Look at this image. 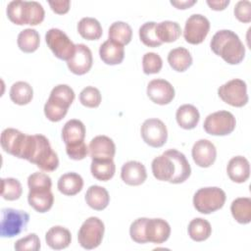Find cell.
<instances>
[{"label":"cell","instance_id":"1","mask_svg":"<svg viewBox=\"0 0 251 251\" xmlns=\"http://www.w3.org/2000/svg\"><path fill=\"white\" fill-rule=\"evenodd\" d=\"M155 178L171 183H181L191 174V168L186 157L176 149H169L156 157L151 164Z\"/></svg>","mask_w":251,"mask_h":251},{"label":"cell","instance_id":"2","mask_svg":"<svg viewBox=\"0 0 251 251\" xmlns=\"http://www.w3.org/2000/svg\"><path fill=\"white\" fill-rule=\"evenodd\" d=\"M22 159L35 164L44 172H53L59 166L57 153L53 151L47 137L42 134L27 135Z\"/></svg>","mask_w":251,"mask_h":251},{"label":"cell","instance_id":"3","mask_svg":"<svg viewBox=\"0 0 251 251\" xmlns=\"http://www.w3.org/2000/svg\"><path fill=\"white\" fill-rule=\"evenodd\" d=\"M212 51L229 65H237L245 56V47L238 35L229 29L217 31L210 42Z\"/></svg>","mask_w":251,"mask_h":251},{"label":"cell","instance_id":"4","mask_svg":"<svg viewBox=\"0 0 251 251\" xmlns=\"http://www.w3.org/2000/svg\"><path fill=\"white\" fill-rule=\"evenodd\" d=\"M226 198V192L220 187H203L195 192L193 206L201 214H211L224 206Z\"/></svg>","mask_w":251,"mask_h":251},{"label":"cell","instance_id":"5","mask_svg":"<svg viewBox=\"0 0 251 251\" xmlns=\"http://www.w3.org/2000/svg\"><path fill=\"white\" fill-rule=\"evenodd\" d=\"M29 215L22 210L4 208L1 210V237H14L26 229Z\"/></svg>","mask_w":251,"mask_h":251},{"label":"cell","instance_id":"6","mask_svg":"<svg viewBox=\"0 0 251 251\" xmlns=\"http://www.w3.org/2000/svg\"><path fill=\"white\" fill-rule=\"evenodd\" d=\"M104 231V224L99 218L90 217L86 219L77 233L79 245L87 250L98 247L103 239Z\"/></svg>","mask_w":251,"mask_h":251},{"label":"cell","instance_id":"7","mask_svg":"<svg viewBox=\"0 0 251 251\" xmlns=\"http://www.w3.org/2000/svg\"><path fill=\"white\" fill-rule=\"evenodd\" d=\"M45 40L50 50L58 59L69 61L74 56L75 45L61 29L50 28L45 34Z\"/></svg>","mask_w":251,"mask_h":251},{"label":"cell","instance_id":"8","mask_svg":"<svg viewBox=\"0 0 251 251\" xmlns=\"http://www.w3.org/2000/svg\"><path fill=\"white\" fill-rule=\"evenodd\" d=\"M236 126L234 116L228 111H218L208 115L203 127L211 135L224 136L231 133Z\"/></svg>","mask_w":251,"mask_h":251},{"label":"cell","instance_id":"9","mask_svg":"<svg viewBox=\"0 0 251 251\" xmlns=\"http://www.w3.org/2000/svg\"><path fill=\"white\" fill-rule=\"evenodd\" d=\"M218 94L225 103L233 107H243L248 102L247 85L239 78H233L221 85Z\"/></svg>","mask_w":251,"mask_h":251},{"label":"cell","instance_id":"10","mask_svg":"<svg viewBox=\"0 0 251 251\" xmlns=\"http://www.w3.org/2000/svg\"><path fill=\"white\" fill-rule=\"evenodd\" d=\"M210 30L209 20L200 14L191 15L185 22L183 37L190 44H200L204 41Z\"/></svg>","mask_w":251,"mask_h":251},{"label":"cell","instance_id":"11","mask_svg":"<svg viewBox=\"0 0 251 251\" xmlns=\"http://www.w3.org/2000/svg\"><path fill=\"white\" fill-rule=\"evenodd\" d=\"M143 141L151 147H162L168 138L166 125L159 119L145 120L140 128Z\"/></svg>","mask_w":251,"mask_h":251},{"label":"cell","instance_id":"12","mask_svg":"<svg viewBox=\"0 0 251 251\" xmlns=\"http://www.w3.org/2000/svg\"><path fill=\"white\" fill-rule=\"evenodd\" d=\"M27 134L16 128H6L2 131L0 143L5 152L22 159V155L26 142Z\"/></svg>","mask_w":251,"mask_h":251},{"label":"cell","instance_id":"13","mask_svg":"<svg viewBox=\"0 0 251 251\" xmlns=\"http://www.w3.org/2000/svg\"><path fill=\"white\" fill-rule=\"evenodd\" d=\"M147 95L155 104L167 105L175 98V88L168 80L156 78L148 83Z\"/></svg>","mask_w":251,"mask_h":251},{"label":"cell","instance_id":"14","mask_svg":"<svg viewBox=\"0 0 251 251\" xmlns=\"http://www.w3.org/2000/svg\"><path fill=\"white\" fill-rule=\"evenodd\" d=\"M92 63L91 50L85 44L79 43L75 45V54L69 61H67V66L73 74L81 75L89 72Z\"/></svg>","mask_w":251,"mask_h":251},{"label":"cell","instance_id":"15","mask_svg":"<svg viewBox=\"0 0 251 251\" xmlns=\"http://www.w3.org/2000/svg\"><path fill=\"white\" fill-rule=\"evenodd\" d=\"M191 155L197 166L201 168H208L215 163L217 150L210 140L199 139L193 144Z\"/></svg>","mask_w":251,"mask_h":251},{"label":"cell","instance_id":"16","mask_svg":"<svg viewBox=\"0 0 251 251\" xmlns=\"http://www.w3.org/2000/svg\"><path fill=\"white\" fill-rule=\"evenodd\" d=\"M88 151L92 160H113L116 153V145L110 137L98 135L91 139Z\"/></svg>","mask_w":251,"mask_h":251},{"label":"cell","instance_id":"17","mask_svg":"<svg viewBox=\"0 0 251 251\" xmlns=\"http://www.w3.org/2000/svg\"><path fill=\"white\" fill-rule=\"evenodd\" d=\"M171 234V226L167 221L159 218L147 219L145 225V236L147 242L161 244L168 240Z\"/></svg>","mask_w":251,"mask_h":251},{"label":"cell","instance_id":"18","mask_svg":"<svg viewBox=\"0 0 251 251\" xmlns=\"http://www.w3.org/2000/svg\"><path fill=\"white\" fill-rule=\"evenodd\" d=\"M121 177L127 185H140L147 178L146 169L144 165L138 161H128L122 167Z\"/></svg>","mask_w":251,"mask_h":251},{"label":"cell","instance_id":"19","mask_svg":"<svg viewBox=\"0 0 251 251\" xmlns=\"http://www.w3.org/2000/svg\"><path fill=\"white\" fill-rule=\"evenodd\" d=\"M28 204L38 213L49 211L54 203V196L51 189L36 188L29 189L27 195Z\"/></svg>","mask_w":251,"mask_h":251},{"label":"cell","instance_id":"20","mask_svg":"<svg viewBox=\"0 0 251 251\" xmlns=\"http://www.w3.org/2000/svg\"><path fill=\"white\" fill-rule=\"evenodd\" d=\"M228 177L237 183L245 182L250 176V165L248 160L243 156L231 158L226 167Z\"/></svg>","mask_w":251,"mask_h":251},{"label":"cell","instance_id":"21","mask_svg":"<svg viewBox=\"0 0 251 251\" xmlns=\"http://www.w3.org/2000/svg\"><path fill=\"white\" fill-rule=\"evenodd\" d=\"M99 55L101 60L107 65H119L123 62L125 57L124 46L108 39L101 44L99 48Z\"/></svg>","mask_w":251,"mask_h":251},{"label":"cell","instance_id":"22","mask_svg":"<svg viewBox=\"0 0 251 251\" xmlns=\"http://www.w3.org/2000/svg\"><path fill=\"white\" fill-rule=\"evenodd\" d=\"M85 126L82 122L76 119L68 121L62 129V138L67 145H75L84 141Z\"/></svg>","mask_w":251,"mask_h":251},{"label":"cell","instance_id":"23","mask_svg":"<svg viewBox=\"0 0 251 251\" xmlns=\"http://www.w3.org/2000/svg\"><path fill=\"white\" fill-rule=\"evenodd\" d=\"M45 240L50 248L61 250L67 248L70 245L72 241V235L68 228L61 226H54L50 227L46 232Z\"/></svg>","mask_w":251,"mask_h":251},{"label":"cell","instance_id":"24","mask_svg":"<svg viewBox=\"0 0 251 251\" xmlns=\"http://www.w3.org/2000/svg\"><path fill=\"white\" fill-rule=\"evenodd\" d=\"M57 186L59 191L64 195L74 196L82 189L83 179L76 173H67L60 176Z\"/></svg>","mask_w":251,"mask_h":251},{"label":"cell","instance_id":"25","mask_svg":"<svg viewBox=\"0 0 251 251\" xmlns=\"http://www.w3.org/2000/svg\"><path fill=\"white\" fill-rule=\"evenodd\" d=\"M176 119L180 127L184 129H192L198 125L200 114L197 108L193 105L184 104L176 110Z\"/></svg>","mask_w":251,"mask_h":251},{"label":"cell","instance_id":"26","mask_svg":"<svg viewBox=\"0 0 251 251\" xmlns=\"http://www.w3.org/2000/svg\"><path fill=\"white\" fill-rule=\"evenodd\" d=\"M85 201L90 208L102 211L108 206L110 196L106 188L99 185H91L85 193Z\"/></svg>","mask_w":251,"mask_h":251},{"label":"cell","instance_id":"27","mask_svg":"<svg viewBox=\"0 0 251 251\" xmlns=\"http://www.w3.org/2000/svg\"><path fill=\"white\" fill-rule=\"evenodd\" d=\"M168 63L176 72L182 73L192 64V56L184 47H176L168 54Z\"/></svg>","mask_w":251,"mask_h":251},{"label":"cell","instance_id":"28","mask_svg":"<svg viewBox=\"0 0 251 251\" xmlns=\"http://www.w3.org/2000/svg\"><path fill=\"white\" fill-rule=\"evenodd\" d=\"M77 31L82 38L87 40H97L103 33L100 23L96 19L90 17L82 18L78 22Z\"/></svg>","mask_w":251,"mask_h":251},{"label":"cell","instance_id":"29","mask_svg":"<svg viewBox=\"0 0 251 251\" xmlns=\"http://www.w3.org/2000/svg\"><path fill=\"white\" fill-rule=\"evenodd\" d=\"M230 212L239 224H249L251 222V199L248 197L236 198L230 205Z\"/></svg>","mask_w":251,"mask_h":251},{"label":"cell","instance_id":"30","mask_svg":"<svg viewBox=\"0 0 251 251\" xmlns=\"http://www.w3.org/2000/svg\"><path fill=\"white\" fill-rule=\"evenodd\" d=\"M156 34L162 43H170L176 41L180 36L181 28L176 22L164 21L156 24Z\"/></svg>","mask_w":251,"mask_h":251},{"label":"cell","instance_id":"31","mask_svg":"<svg viewBox=\"0 0 251 251\" xmlns=\"http://www.w3.org/2000/svg\"><path fill=\"white\" fill-rule=\"evenodd\" d=\"M33 97V90L29 83L25 81H17L13 83L10 89V98L17 105H26Z\"/></svg>","mask_w":251,"mask_h":251},{"label":"cell","instance_id":"32","mask_svg":"<svg viewBox=\"0 0 251 251\" xmlns=\"http://www.w3.org/2000/svg\"><path fill=\"white\" fill-rule=\"evenodd\" d=\"M90 171L96 179L107 181L114 176L116 166L113 160H92Z\"/></svg>","mask_w":251,"mask_h":251},{"label":"cell","instance_id":"33","mask_svg":"<svg viewBox=\"0 0 251 251\" xmlns=\"http://www.w3.org/2000/svg\"><path fill=\"white\" fill-rule=\"evenodd\" d=\"M109 39L121 44L126 45L132 37V29L130 25L125 22H115L109 27Z\"/></svg>","mask_w":251,"mask_h":251},{"label":"cell","instance_id":"34","mask_svg":"<svg viewBox=\"0 0 251 251\" xmlns=\"http://www.w3.org/2000/svg\"><path fill=\"white\" fill-rule=\"evenodd\" d=\"M48 100L63 108L69 109L75 100V92L67 84H58L51 90Z\"/></svg>","mask_w":251,"mask_h":251},{"label":"cell","instance_id":"35","mask_svg":"<svg viewBox=\"0 0 251 251\" xmlns=\"http://www.w3.org/2000/svg\"><path fill=\"white\" fill-rule=\"evenodd\" d=\"M188 235L194 241H204L211 235L212 227L210 223L202 218L193 219L188 225Z\"/></svg>","mask_w":251,"mask_h":251},{"label":"cell","instance_id":"36","mask_svg":"<svg viewBox=\"0 0 251 251\" xmlns=\"http://www.w3.org/2000/svg\"><path fill=\"white\" fill-rule=\"evenodd\" d=\"M18 46L25 53H32L37 50L40 43V36L33 28H25L18 35Z\"/></svg>","mask_w":251,"mask_h":251},{"label":"cell","instance_id":"37","mask_svg":"<svg viewBox=\"0 0 251 251\" xmlns=\"http://www.w3.org/2000/svg\"><path fill=\"white\" fill-rule=\"evenodd\" d=\"M45 12L42 5L36 1H25V25H37L44 20Z\"/></svg>","mask_w":251,"mask_h":251},{"label":"cell","instance_id":"38","mask_svg":"<svg viewBox=\"0 0 251 251\" xmlns=\"http://www.w3.org/2000/svg\"><path fill=\"white\" fill-rule=\"evenodd\" d=\"M1 195L5 200L14 201L21 197L23 187L21 182L14 177H7L1 179Z\"/></svg>","mask_w":251,"mask_h":251},{"label":"cell","instance_id":"39","mask_svg":"<svg viewBox=\"0 0 251 251\" xmlns=\"http://www.w3.org/2000/svg\"><path fill=\"white\" fill-rule=\"evenodd\" d=\"M138 33L142 43L148 47H158L163 44L157 37L155 22H147L143 24L139 27Z\"/></svg>","mask_w":251,"mask_h":251},{"label":"cell","instance_id":"40","mask_svg":"<svg viewBox=\"0 0 251 251\" xmlns=\"http://www.w3.org/2000/svg\"><path fill=\"white\" fill-rule=\"evenodd\" d=\"M102 100L101 93L98 88L94 86H86L79 93L80 103L88 108H96L100 105Z\"/></svg>","mask_w":251,"mask_h":251},{"label":"cell","instance_id":"41","mask_svg":"<svg viewBox=\"0 0 251 251\" xmlns=\"http://www.w3.org/2000/svg\"><path fill=\"white\" fill-rule=\"evenodd\" d=\"M163 67L162 58L154 52H147L142 58L143 73L146 75L158 74Z\"/></svg>","mask_w":251,"mask_h":251},{"label":"cell","instance_id":"42","mask_svg":"<svg viewBox=\"0 0 251 251\" xmlns=\"http://www.w3.org/2000/svg\"><path fill=\"white\" fill-rule=\"evenodd\" d=\"M24 10H25V1H22V0L11 1L7 6V16L9 20L15 25H25Z\"/></svg>","mask_w":251,"mask_h":251},{"label":"cell","instance_id":"43","mask_svg":"<svg viewBox=\"0 0 251 251\" xmlns=\"http://www.w3.org/2000/svg\"><path fill=\"white\" fill-rule=\"evenodd\" d=\"M148 218H138L133 221L129 227L130 238L136 243H146L147 239L145 236V225Z\"/></svg>","mask_w":251,"mask_h":251},{"label":"cell","instance_id":"44","mask_svg":"<svg viewBox=\"0 0 251 251\" xmlns=\"http://www.w3.org/2000/svg\"><path fill=\"white\" fill-rule=\"evenodd\" d=\"M14 248L18 251H37L40 249V239L35 233H30L17 240Z\"/></svg>","mask_w":251,"mask_h":251},{"label":"cell","instance_id":"45","mask_svg":"<svg viewBox=\"0 0 251 251\" xmlns=\"http://www.w3.org/2000/svg\"><path fill=\"white\" fill-rule=\"evenodd\" d=\"M27 185L29 189L48 188L51 189L52 181L49 176L44 173H33L27 178Z\"/></svg>","mask_w":251,"mask_h":251},{"label":"cell","instance_id":"46","mask_svg":"<svg viewBox=\"0 0 251 251\" xmlns=\"http://www.w3.org/2000/svg\"><path fill=\"white\" fill-rule=\"evenodd\" d=\"M68 109L62 108L53 102L47 100L44 105V114L45 117L51 122H60L67 115Z\"/></svg>","mask_w":251,"mask_h":251},{"label":"cell","instance_id":"47","mask_svg":"<svg viewBox=\"0 0 251 251\" xmlns=\"http://www.w3.org/2000/svg\"><path fill=\"white\" fill-rule=\"evenodd\" d=\"M234 16L241 23L251 22V3L248 0L238 1L234 6Z\"/></svg>","mask_w":251,"mask_h":251},{"label":"cell","instance_id":"48","mask_svg":"<svg viewBox=\"0 0 251 251\" xmlns=\"http://www.w3.org/2000/svg\"><path fill=\"white\" fill-rule=\"evenodd\" d=\"M66 152L71 159L78 161L84 159L89 151L87 145L84 143V141H82L75 145H67Z\"/></svg>","mask_w":251,"mask_h":251},{"label":"cell","instance_id":"49","mask_svg":"<svg viewBox=\"0 0 251 251\" xmlns=\"http://www.w3.org/2000/svg\"><path fill=\"white\" fill-rule=\"evenodd\" d=\"M52 11L56 14L63 15L69 12L71 2L69 0H63V1H49L48 2Z\"/></svg>","mask_w":251,"mask_h":251},{"label":"cell","instance_id":"50","mask_svg":"<svg viewBox=\"0 0 251 251\" xmlns=\"http://www.w3.org/2000/svg\"><path fill=\"white\" fill-rule=\"evenodd\" d=\"M207 4L210 6V8L212 10L215 11H222L224 9H226V6H228L229 4V0H224V1H219V0H208Z\"/></svg>","mask_w":251,"mask_h":251},{"label":"cell","instance_id":"51","mask_svg":"<svg viewBox=\"0 0 251 251\" xmlns=\"http://www.w3.org/2000/svg\"><path fill=\"white\" fill-rule=\"evenodd\" d=\"M197 1L196 0H186V1H171V4L173 6H175L176 8L177 9H181V10H184V9H187V8H190L191 6H193Z\"/></svg>","mask_w":251,"mask_h":251}]
</instances>
